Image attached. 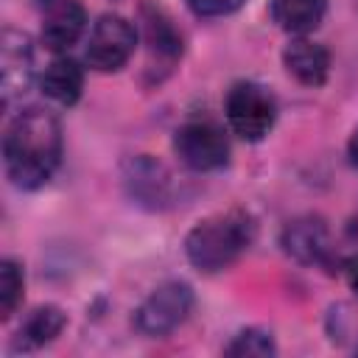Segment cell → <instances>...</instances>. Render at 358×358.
<instances>
[{"mask_svg": "<svg viewBox=\"0 0 358 358\" xmlns=\"http://www.w3.org/2000/svg\"><path fill=\"white\" fill-rule=\"evenodd\" d=\"M34 81V48L28 34L6 28L0 36V95L3 106H11L28 92Z\"/></svg>", "mask_w": 358, "mask_h": 358, "instance_id": "7", "label": "cell"}, {"mask_svg": "<svg viewBox=\"0 0 358 358\" xmlns=\"http://www.w3.org/2000/svg\"><path fill=\"white\" fill-rule=\"evenodd\" d=\"M255 241V221L243 210H229L199 221L185 238L187 260L204 271H224L229 268Z\"/></svg>", "mask_w": 358, "mask_h": 358, "instance_id": "2", "label": "cell"}, {"mask_svg": "<svg viewBox=\"0 0 358 358\" xmlns=\"http://www.w3.org/2000/svg\"><path fill=\"white\" fill-rule=\"evenodd\" d=\"M176 157L193 171H218L229 162V140L213 120H187L173 134Z\"/></svg>", "mask_w": 358, "mask_h": 358, "instance_id": "6", "label": "cell"}, {"mask_svg": "<svg viewBox=\"0 0 358 358\" xmlns=\"http://www.w3.org/2000/svg\"><path fill=\"white\" fill-rule=\"evenodd\" d=\"M143 20H145V39H148L151 53H157L165 64H173L182 56V34L171 25V20L159 8L145 6Z\"/></svg>", "mask_w": 358, "mask_h": 358, "instance_id": "15", "label": "cell"}, {"mask_svg": "<svg viewBox=\"0 0 358 358\" xmlns=\"http://www.w3.org/2000/svg\"><path fill=\"white\" fill-rule=\"evenodd\" d=\"M87 28V11L78 0H48L42 8V45L53 53L70 50Z\"/></svg>", "mask_w": 358, "mask_h": 358, "instance_id": "8", "label": "cell"}, {"mask_svg": "<svg viewBox=\"0 0 358 358\" xmlns=\"http://www.w3.org/2000/svg\"><path fill=\"white\" fill-rule=\"evenodd\" d=\"M327 0H271V20L296 36L310 34L324 20Z\"/></svg>", "mask_w": 358, "mask_h": 358, "instance_id": "14", "label": "cell"}, {"mask_svg": "<svg viewBox=\"0 0 358 358\" xmlns=\"http://www.w3.org/2000/svg\"><path fill=\"white\" fill-rule=\"evenodd\" d=\"M123 182L129 187V196L137 201V204H145L151 210L162 207L168 201V171L151 159V157H134L126 162V171H123Z\"/></svg>", "mask_w": 358, "mask_h": 358, "instance_id": "10", "label": "cell"}, {"mask_svg": "<svg viewBox=\"0 0 358 358\" xmlns=\"http://www.w3.org/2000/svg\"><path fill=\"white\" fill-rule=\"evenodd\" d=\"M355 350H358V347H355Z\"/></svg>", "mask_w": 358, "mask_h": 358, "instance_id": "21", "label": "cell"}, {"mask_svg": "<svg viewBox=\"0 0 358 358\" xmlns=\"http://www.w3.org/2000/svg\"><path fill=\"white\" fill-rule=\"evenodd\" d=\"M134 45H137L134 25L120 14H103L95 20L90 31L84 59L98 73H115L131 59Z\"/></svg>", "mask_w": 358, "mask_h": 358, "instance_id": "5", "label": "cell"}, {"mask_svg": "<svg viewBox=\"0 0 358 358\" xmlns=\"http://www.w3.org/2000/svg\"><path fill=\"white\" fill-rule=\"evenodd\" d=\"M344 271H347V282H350V288L358 294V255H352V257L347 260Z\"/></svg>", "mask_w": 358, "mask_h": 358, "instance_id": "19", "label": "cell"}, {"mask_svg": "<svg viewBox=\"0 0 358 358\" xmlns=\"http://www.w3.org/2000/svg\"><path fill=\"white\" fill-rule=\"evenodd\" d=\"M224 112H227L229 129L241 140L257 143V140H263L271 131V126L277 120V101H274V95L263 84L238 81L227 92Z\"/></svg>", "mask_w": 358, "mask_h": 358, "instance_id": "3", "label": "cell"}, {"mask_svg": "<svg viewBox=\"0 0 358 358\" xmlns=\"http://www.w3.org/2000/svg\"><path fill=\"white\" fill-rule=\"evenodd\" d=\"M224 352L227 355H274L277 352V344H274V336L268 330L246 327V330H241L224 347Z\"/></svg>", "mask_w": 358, "mask_h": 358, "instance_id": "17", "label": "cell"}, {"mask_svg": "<svg viewBox=\"0 0 358 358\" xmlns=\"http://www.w3.org/2000/svg\"><path fill=\"white\" fill-rule=\"evenodd\" d=\"M282 246L285 252L299 260V263H308V266H322L330 260L333 255V241H330V229L322 218L316 215H305V218H296L291 221L285 229H282Z\"/></svg>", "mask_w": 358, "mask_h": 358, "instance_id": "9", "label": "cell"}, {"mask_svg": "<svg viewBox=\"0 0 358 358\" xmlns=\"http://www.w3.org/2000/svg\"><path fill=\"white\" fill-rule=\"evenodd\" d=\"M193 310V288L182 280H168L157 285L134 310V327L143 336H168Z\"/></svg>", "mask_w": 358, "mask_h": 358, "instance_id": "4", "label": "cell"}, {"mask_svg": "<svg viewBox=\"0 0 358 358\" xmlns=\"http://www.w3.org/2000/svg\"><path fill=\"white\" fill-rule=\"evenodd\" d=\"M39 87H42V95H48L53 103L73 106L81 98V90H84V70L76 59L59 53L45 67V73L39 78Z\"/></svg>", "mask_w": 358, "mask_h": 358, "instance_id": "12", "label": "cell"}, {"mask_svg": "<svg viewBox=\"0 0 358 358\" xmlns=\"http://www.w3.org/2000/svg\"><path fill=\"white\" fill-rule=\"evenodd\" d=\"M190 11L199 17H224L243 6V0H187Z\"/></svg>", "mask_w": 358, "mask_h": 358, "instance_id": "18", "label": "cell"}, {"mask_svg": "<svg viewBox=\"0 0 358 358\" xmlns=\"http://www.w3.org/2000/svg\"><path fill=\"white\" fill-rule=\"evenodd\" d=\"M64 324H67V316H64L62 308H56V305H39V308H34L22 319V324H20L17 336H14V350H36V347H45V344H50L64 330Z\"/></svg>", "mask_w": 358, "mask_h": 358, "instance_id": "13", "label": "cell"}, {"mask_svg": "<svg viewBox=\"0 0 358 358\" xmlns=\"http://www.w3.org/2000/svg\"><path fill=\"white\" fill-rule=\"evenodd\" d=\"M22 288H25V280H22L20 263L6 257L0 263V319H11V313L20 308Z\"/></svg>", "mask_w": 358, "mask_h": 358, "instance_id": "16", "label": "cell"}, {"mask_svg": "<svg viewBox=\"0 0 358 358\" xmlns=\"http://www.w3.org/2000/svg\"><path fill=\"white\" fill-rule=\"evenodd\" d=\"M347 154H350V159L358 165V126H355V131H352V137H350V143H347Z\"/></svg>", "mask_w": 358, "mask_h": 358, "instance_id": "20", "label": "cell"}, {"mask_svg": "<svg viewBox=\"0 0 358 358\" xmlns=\"http://www.w3.org/2000/svg\"><path fill=\"white\" fill-rule=\"evenodd\" d=\"M282 64L288 76H294L305 87H322L330 76V53L324 45L296 36L282 50Z\"/></svg>", "mask_w": 358, "mask_h": 358, "instance_id": "11", "label": "cell"}, {"mask_svg": "<svg viewBox=\"0 0 358 358\" xmlns=\"http://www.w3.org/2000/svg\"><path fill=\"white\" fill-rule=\"evenodd\" d=\"M6 176L20 190L42 187L62 162V126L48 109H22L3 134Z\"/></svg>", "mask_w": 358, "mask_h": 358, "instance_id": "1", "label": "cell"}]
</instances>
